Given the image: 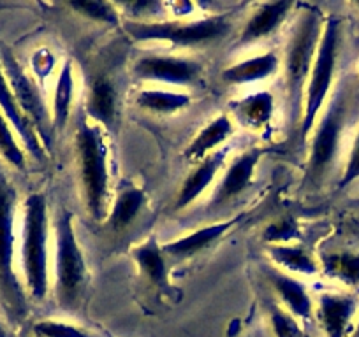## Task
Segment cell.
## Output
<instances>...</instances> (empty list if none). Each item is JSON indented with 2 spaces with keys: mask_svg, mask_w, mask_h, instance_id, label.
<instances>
[{
  "mask_svg": "<svg viewBox=\"0 0 359 337\" xmlns=\"http://www.w3.org/2000/svg\"><path fill=\"white\" fill-rule=\"evenodd\" d=\"M323 13L313 6H303L294 30L285 48V88H287L289 111L292 123H302L303 102L310 71L316 60L317 48L323 36Z\"/></svg>",
  "mask_w": 359,
  "mask_h": 337,
  "instance_id": "1",
  "label": "cell"
},
{
  "mask_svg": "<svg viewBox=\"0 0 359 337\" xmlns=\"http://www.w3.org/2000/svg\"><path fill=\"white\" fill-rule=\"evenodd\" d=\"M74 139L86 209L95 222H102L108 218L109 201L108 144L102 127L97 123L79 122Z\"/></svg>",
  "mask_w": 359,
  "mask_h": 337,
  "instance_id": "2",
  "label": "cell"
},
{
  "mask_svg": "<svg viewBox=\"0 0 359 337\" xmlns=\"http://www.w3.org/2000/svg\"><path fill=\"white\" fill-rule=\"evenodd\" d=\"M22 264L30 295L36 301H43L50 288V280H48V202L43 194L29 195L25 202Z\"/></svg>",
  "mask_w": 359,
  "mask_h": 337,
  "instance_id": "3",
  "label": "cell"
},
{
  "mask_svg": "<svg viewBox=\"0 0 359 337\" xmlns=\"http://www.w3.org/2000/svg\"><path fill=\"white\" fill-rule=\"evenodd\" d=\"M57 257H55V292L62 308H72L79 302L86 287V264L76 239L72 213L62 209L55 222Z\"/></svg>",
  "mask_w": 359,
  "mask_h": 337,
  "instance_id": "4",
  "label": "cell"
},
{
  "mask_svg": "<svg viewBox=\"0 0 359 337\" xmlns=\"http://www.w3.org/2000/svg\"><path fill=\"white\" fill-rule=\"evenodd\" d=\"M338 44H340V23L334 16L324 22L323 36H320L319 48H317L316 60H313L312 71H310L309 83L305 90V102H303V116L299 129H302V139H306L313 130L320 109L326 102L327 94L333 85L334 67L338 58Z\"/></svg>",
  "mask_w": 359,
  "mask_h": 337,
  "instance_id": "5",
  "label": "cell"
},
{
  "mask_svg": "<svg viewBox=\"0 0 359 337\" xmlns=\"http://www.w3.org/2000/svg\"><path fill=\"white\" fill-rule=\"evenodd\" d=\"M123 30L137 43L162 41L175 46H198L226 37L231 32V22L226 15L198 22H126Z\"/></svg>",
  "mask_w": 359,
  "mask_h": 337,
  "instance_id": "6",
  "label": "cell"
},
{
  "mask_svg": "<svg viewBox=\"0 0 359 337\" xmlns=\"http://www.w3.org/2000/svg\"><path fill=\"white\" fill-rule=\"evenodd\" d=\"M16 190L0 171V295L9 311L22 315L25 297L15 273Z\"/></svg>",
  "mask_w": 359,
  "mask_h": 337,
  "instance_id": "7",
  "label": "cell"
},
{
  "mask_svg": "<svg viewBox=\"0 0 359 337\" xmlns=\"http://www.w3.org/2000/svg\"><path fill=\"white\" fill-rule=\"evenodd\" d=\"M0 67L4 71L6 79H8L9 87H11L20 108L25 113V116L32 123L34 129H36L37 136H39L41 143H43L44 150L48 153L53 148L55 125L51 113L48 111L46 102H44L43 95H41L39 87L23 71L22 65L16 62L15 55L8 48L0 50Z\"/></svg>",
  "mask_w": 359,
  "mask_h": 337,
  "instance_id": "8",
  "label": "cell"
},
{
  "mask_svg": "<svg viewBox=\"0 0 359 337\" xmlns=\"http://www.w3.org/2000/svg\"><path fill=\"white\" fill-rule=\"evenodd\" d=\"M345 116H347V99H345L344 92H340L330 102L326 113L317 125L316 134H313L309 158V180L317 183V181H323L324 176L330 173L338 153Z\"/></svg>",
  "mask_w": 359,
  "mask_h": 337,
  "instance_id": "9",
  "label": "cell"
},
{
  "mask_svg": "<svg viewBox=\"0 0 359 337\" xmlns=\"http://www.w3.org/2000/svg\"><path fill=\"white\" fill-rule=\"evenodd\" d=\"M133 72L141 81L187 87L191 83L198 81L199 74H201V65L194 60H187V58L148 55L134 64Z\"/></svg>",
  "mask_w": 359,
  "mask_h": 337,
  "instance_id": "10",
  "label": "cell"
},
{
  "mask_svg": "<svg viewBox=\"0 0 359 337\" xmlns=\"http://www.w3.org/2000/svg\"><path fill=\"white\" fill-rule=\"evenodd\" d=\"M0 111L4 113V116L8 118V122L11 123L15 132L18 134L20 141H22V144L25 146V150L29 151L36 160H46V150H44L43 143H41L39 136H37L32 123L29 122L25 113L20 108L11 87H9L8 79H6L2 67H0Z\"/></svg>",
  "mask_w": 359,
  "mask_h": 337,
  "instance_id": "11",
  "label": "cell"
},
{
  "mask_svg": "<svg viewBox=\"0 0 359 337\" xmlns=\"http://www.w3.org/2000/svg\"><path fill=\"white\" fill-rule=\"evenodd\" d=\"M262 157V150H250L241 153L233 164L227 167L226 174H224L222 181L217 187L215 194L212 197V204L210 206H222L226 202L233 201L234 197L247 190L254 178L255 167H257L259 160Z\"/></svg>",
  "mask_w": 359,
  "mask_h": 337,
  "instance_id": "12",
  "label": "cell"
},
{
  "mask_svg": "<svg viewBox=\"0 0 359 337\" xmlns=\"http://www.w3.org/2000/svg\"><path fill=\"white\" fill-rule=\"evenodd\" d=\"M292 9L291 0H277L259 6L240 34V44H250L277 32Z\"/></svg>",
  "mask_w": 359,
  "mask_h": 337,
  "instance_id": "13",
  "label": "cell"
},
{
  "mask_svg": "<svg viewBox=\"0 0 359 337\" xmlns=\"http://www.w3.org/2000/svg\"><path fill=\"white\" fill-rule=\"evenodd\" d=\"M358 302L351 295L323 294L319 299V322L327 337H347Z\"/></svg>",
  "mask_w": 359,
  "mask_h": 337,
  "instance_id": "14",
  "label": "cell"
},
{
  "mask_svg": "<svg viewBox=\"0 0 359 337\" xmlns=\"http://www.w3.org/2000/svg\"><path fill=\"white\" fill-rule=\"evenodd\" d=\"M85 111L99 127L115 129L118 120V94L108 78H97L90 85Z\"/></svg>",
  "mask_w": 359,
  "mask_h": 337,
  "instance_id": "15",
  "label": "cell"
},
{
  "mask_svg": "<svg viewBox=\"0 0 359 337\" xmlns=\"http://www.w3.org/2000/svg\"><path fill=\"white\" fill-rule=\"evenodd\" d=\"M227 151H215L210 157H206L201 164L196 167V171H192L187 176V180L184 181V187L178 194V201H176V209H185L192 204V202L198 201L203 194H205L206 188L215 181L217 174H219L220 168L224 167V162H226Z\"/></svg>",
  "mask_w": 359,
  "mask_h": 337,
  "instance_id": "16",
  "label": "cell"
},
{
  "mask_svg": "<svg viewBox=\"0 0 359 337\" xmlns=\"http://www.w3.org/2000/svg\"><path fill=\"white\" fill-rule=\"evenodd\" d=\"M241 220V216L238 218H231L227 222H219L213 223V225H206L203 229L196 230V232L189 234L185 237H180V239L172 241L162 246V251L165 255L175 257V259H189V257L196 255L199 251L205 250L206 246L215 243L217 239L224 236L229 229H233L238 222Z\"/></svg>",
  "mask_w": 359,
  "mask_h": 337,
  "instance_id": "17",
  "label": "cell"
},
{
  "mask_svg": "<svg viewBox=\"0 0 359 337\" xmlns=\"http://www.w3.org/2000/svg\"><path fill=\"white\" fill-rule=\"evenodd\" d=\"M234 125L233 120L227 115L217 116L213 122H210L198 136L194 137L191 144H189L187 151H185V157L191 164L199 162L201 164L206 157H210L212 153H215L217 148L220 144L226 143L229 139V136L233 134Z\"/></svg>",
  "mask_w": 359,
  "mask_h": 337,
  "instance_id": "18",
  "label": "cell"
},
{
  "mask_svg": "<svg viewBox=\"0 0 359 337\" xmlns=\"http://www.w3.org/2000/svg\"><path fill=\"white\" fill-rule=\"evenodd\" d=\"M280 65V58L275 53H264L259 57L234 64L222 72V79L231 85H247V83L261 81L275 74Z\"/></svg>",
  "mask_w": 359,
  "mask_h": 337,
  "instance_id": "19",
  "label": "cell"
},
{
  "mask_svg": "<svg viewBox=\"0 0 359 337\" xmlns=\"http://www.w3.org/2000/svg\"><path fill=\"white\" fill-rule=\"evenodd\" d=\"M269 281L273 283L275 290L278 292L282 302L291 315L303 320H309L312 316V299L299 281L282 273H269Z\"/></svg>",
  "mask_w": 359,
  "mask_h": 337,
  "instance_id": "20",
  "label": "cell"
},
{
  "mask_svg": "<svg viewBox=\"0 0 359 337\" xmlns=\"http://www.w3.org/2000/svg\"><path fill=\"white\" fill-rule=\"evenodd\" d=\"M134 260H136L137 267L141 273L148 278L154 285L161 288H168L169 276H168V267H165L164 251L157 244L155 237L144 241L143 244L134 250Z\"/></svg>",
  "mask_w": 359,
  "mask_h": 337,
  "instance_id": "21",
  "label": "cell"
},
{
  "mask_svg": "<svg viewBox=\"0 0 359 337\" xmlns=\"http://www.w3.org/2000/svg\"><path fill=\"white\" fill-rule=\"evenodd\" d=\"M236 118L248 129H262L273 116L275 101L269 94H255L233 104Z\"/></svg>",
  "mask_w": 359,
  "mask_h": 337,
  "instance_id": "22",
  "label": "cell"
},
{
  "mask_svg": "<svg viewBox=\"0 0 359 337\" xmlns=\"http://www.w3.org/2000/svg\"><path fill=\"white\" fill-rule=\"evenodd\" d=\"M74 99V71H72L71 62H65L60 69V74L57 78V87L53 95V118L55 130L65 129L71 116V106Z\"/></svg>",
  "mask_w": 359,
  "mask_h": 337,
  "instance_id": "23",
  "label": "cell"
},
{
  "mask_svg": "<svg viewBox=\"0 0 359 337\" xmlns=\"http://www.w3.org/2000/svg\"><path fill=\"white\" fill-rule=\"evenodd\" d=\"M268 253L277 266L284 267L289 273L298 274H317L319 273V264L316 262L309 251L299 246H291V244H275L268 248Z\"/></svg>",
  "mask_w": 359,
  "mask_h": 337,
  "instance_id": "24",
  "label": "cell"
},
{
  "mask_svg": "<svg viewBox=\"0 0 359 337\" xmlns=\"http://www.w3.org/2000/svg\"><path fill=\"white\" fill-rule=\"evenodd\" d=\"M143 190L136 187H127L120 192L113 202V208L108 215V223L113 230H123L136 220L144 206Z\"/></svg>",
  "mask_w": 359,
  "mask_h": 337,
  "instance_id": "25",
  "label": "cell"
},
{
  "mask_svg": "<svg viewBox=\"0 0 359 337\" xmlns=\"http://www.w3.org/2000/svg\"><path fill=\"white\" fill-rule=\"evenodd\" d=\"M136 104L141 109L157 113V115H172L187 108L191 104V97L185 94H176V92L141 90L136 95Z\"/></svg>",
  "mask_w": 359,
  "mask_h": 337,
  "instance_id": "26",
  "label": "cell"
},
{
  "mask_svg": "<svg viewBox=\"0 0 359 337\" xmlns=\"http://www.w3.org/2000/svg\"><path fill=\"white\" fill-rule=\"evenodd\" d=\"M323 269L327 276L348 287L359 285V255H354V253H333V255L324 257Z\"/></svg>",
  "mask_w": 359,
  "mask_h": 337,
  "instance_id": "27",
  "label": "cell"
},
{
  "mask_svg": "<svg viewBox=\"0 0 359 337\" xmlns=\"http://www.w3.org/2000/svg\"><path fill=\"white\" fill-rule=\"evenodd\" d=\"M0 157L16 168H25L27 165L23 146L18 143L15 129L2 111H0Z\"/></svg>",
  "mask_w": 359,
  "mask_h": 337,
  "instance_id": "28",
  "label": "cell"
},
{
  "mask_svg": "<svg viewBox=\"0 0 359 337\" xmlns=\"http://www.w3.org/2000/svg\"><path fill=\"white\" fill-rule=\"evenodd\" d=\"M69 6L78 15L85 16L88 20L106 23V25H118V13H116L115 6L109 4V2H101V0H74Z\"/></svg>",
  "mask_w": 359,
  "mask_h": 337,
  "instance_id": "29",
  "label": "cell"
},
{
  "mask_svg": "<svg viewBox=\"0 0 359 337\" xmlns=\"http://www.w3.org/2000/svg\"><path fill=\"white\" fill-rule=\"evenodd\" d=\"M34 334L36 337H94L92 334L78 329V327L67 325L62 322H39L34 325Z\"/></svg>",
  "mask_w": 359,
  "mask_h": 337,
  "instance_id": "30",
  "label": "cell"
},
{
  "mask_svg": "<svg viewBox=\"0 0 359 337\" xmlns=\"http://www.w3.org/2000/svg\"><path fill=\"white\" fill-rule=\"evenodd\" d=\"M298 234L299 230L296 222H292V220H278V222L268 225L262 237H264V241L271 243V246H275V244H284L287 241L296 239Z\"/></svg>",
  "mask_w": 359,
  "mask_h": 337,
  "instance_id": "31",
  "label": "cell"
},
{
  "mask_svg": "<svg viewBox=\"0 0 359 337\" xmlns=\"http://www.w3.org/2000/svg\"><path fill=\"white\" fill-rule=\"evenodd\" d=\"M271 325L277 337H303V330L299 329L291 313H285L278 308H273L271 311Z\"/></svg>",
  "mask_w": 359,
  "mask_h": 337,
  "instance_id": "32",
  "label": "cell"
},
{
  "mask_svg": "<svg viewBox=\"0 0 359 337\" xmlns=\"http://www.w3.org/2000/svg\"><path fill=\"white\" fill-rule=\"evenodd\" d=\"M355 180H359V134L354 141V146H352L351 157H348L347 167L344 171V176L340 178V183L338 187L345 188L351 183H354Z\"/></svg>",
  "mask_w": 359,
  "mask_h": 337,
  "instance_id": "33",
  "label": "cell"
},
{
  "mask_svg": "<svg viewBox=\"0 0 359 337\" xmlns=\"http://www.w3.org/2000/svg\"><path fill=\"white\" fill-rule=\"evenodd\" d=\"M0 337H13V336L8 332V329H6V327L0 325Z\"/></svg>",
  "mask_w": 359,
  "mask_h": 337,
  "instance_id": "34",
  "label": "cell"
},
{
  "mask_svg": "<svg viewBox=\"0 0 359 337\" xmlns=\"http://www.w3.org/2000/svg\"><path fill=\"white\" fill-rule=\"evenodd\" d=\"M351 337H359V322H358V325H355L354 332H352V334H351Z\"/></svg>",
  "mask_w": 359,
  "mask_h": 337,
  "instance_id": "35",
  "label": "cell"
},
{
  "mask_svg": "<svg viewBox=\"0 0 359 337\" xmlns=\"http://www.w3.org/2000/svg\"><path fill=\"white\" fill-rule=\"evenodd\" d=\"M303 337H310V336H309V334H303Z\"/></svg>",
  "mask_w": 359,
  "mask_h": 337,
  "instance_id": "36",
  "label": "cell"
},
{
  "mask_svg": "<svg viewBox=\"0 0 359 337\" xmlns=\"http://www.w3.org/2000/svg\"><path fill=\"white\" fill-rule=\"evenodd\" d=\"M355 6H358V8H359V2H358V4H355Z\"/></svg>",
  "mask_w": 359,
  "mask_h": 337,
  "instance_id": "37",
  "label": "cell"
}]
</instances>
